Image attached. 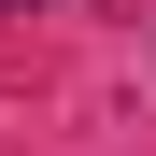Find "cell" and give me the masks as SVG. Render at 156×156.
<instances>
[{
    "mask_svg": "<svg viewBox=\"0 0 156 156\" xmlns=\"http://www.w3.org/2000/svg\"><path fill=\"white\" fill-rule=\"evenodd\" d=\"M0 14H14V0H0Z\"/></svg>",
    "mask_w": 156,
    "mask_h": 156,
    "instance_id": "6da1fadb",
    "label": "cell"
}]
</instances>
